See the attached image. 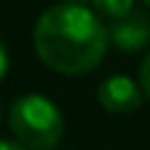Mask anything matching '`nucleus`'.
Listing matches in <instances>:
<instances>
[{"label":"nucleus","mask_w":150,"mask_h":150,"mask_svg":"<svg viewBox=\"0 0 150 150\" xmlns=\"http://www.w3.org/2000/svg\"><path fill=\"white\" fill-rule=\"evenodd\" d=\"M33 43L40 60L50 70L65 75H85L105 58L108 28L95 10L63 3L38 18Z\"/></svg>","instance_id":"1"},{"label":"nucleus","mask_w":150,"mask_h":150,"mask_svg":"<svg viewBox=\"0 0 150 150\" xmlns=\"http://www.w3.org/2000/svg\"><path fill=\"white\" fill-rule=\"evenodd\" d=\"M8 123L18 143L30 150H53L65 133V120L58 105L38 93L20 95L13 103Z\"/></svg>","instance_id":"2"},{"label":"nucleus","mask_w":150,"mask_h":150,"mask_svg":"<svg viewBox=\"0 0 150 150\" xmlns=\"http://www.w3.org/2000/svg\"><path fill=\"white\" fill-rule=\"evenodd\" d=\"M108 40L123 53H138L150 45V15L133 10L108 25Z\"/></svg>","instance_id":"3"},{"label":"nucleus","mask_w":150,"mask_h":150,"mask_svg":"<svg viewBox=\"0 0 150 150\" xmlns=\"http://www.w3.org/2000/svg\"><path fill=\"white\" fill-rule=\"evenodd\" d=\"M98 100L108 112H133L143 103V93L138 83L130 80L128 75H112L100 83Z\"/></svg>","instance_id":"4"},{"label":"nucleus","mask_w":150,"mask_h":150,"mask_svg":"<svg viewBox=\"0 0 150 150\" xmlns=\"http://www.w3.org/2000/svg\"><path fill=\"white\" fill-rule=\"evenodd\" d=\"M90 3L100 15H108L110 20L125 18L128 13L135 10V0H90Z\"/></svg>","instance_id":"5"},{"label":"nucleus","mask_w":150,"mask_h":150,"mask_svg":"<svg viewBox=\"0 0 150 150\" xmlns=\"http://www.w3.org/2000/svg\"><path fill=\"white\" fill-rule=\"evenodd\" d=\"M138 88L145 98L150 100V53L145 55L143 65H140V75H138Z\"/></svg>","instance_id":"6"},{"label":"nucleus","mask_w":150,"mask_h":150,"mask_svg":"<svg viewBox=\"0 0 150 150\" xmlns=\"http://www.w3.org/2000/svg\"><path fill=\"white\" fill-rule=\"evenodd\" d=\"M5 73H8V48H5V43L0 40V80L5 78Z\"/></svg>","instance_id":"7"},{"label":"nucleus","mask_w":150,"mask_h":150,"mask_svg":"<svg viewBox=\"0 0 150 150\" xmlns=\"http://www.w3.org/2000/svg\"><path fill=\"white\" fill-rule=\"evenodd\" d=\"M0 150H28V148L20 145L18 140H0Z\"/></svg>","instance_id":"8"},{"label":"nucleus","mask_w":150,"mask_h":150,"mask_svg":"<svg viewBox=\"0 0 150 150\" xmlns=\"http://www.w3.org/2000/svg\"><path fill=\"white\" fill-rule=\"evenodd\" d=\"M65 3H75V5H85V3H90V0H65Z\"/></svg>","instance_id":"9"},{"label":"nucleus","mask_w":150,"mask_h":150,"mask_svg":"<svg viewBox=\"0 0 150 150\" xmlns=\"http://www.w3.org/2000/svg\"><path fill=\"white\" fill-rule=\"evenodd\" d=\"M143 3H145V5H148V8H150V0H143Z\"/></svg>","instance_id":"10"},{"label":"nucleus","mask_w":150,"mask_h":150,"mask_svg":"<svg viewBox=\"0 0 150 150\" xmlns=\"http://www.w3.org/2000/svg\"><path fill=\"white\" fill-rule=\"evenodd\" d=\"M0 118H3V110H0Z\"/></svg>","instance_id":"11"}]
</instances>
